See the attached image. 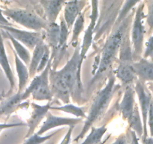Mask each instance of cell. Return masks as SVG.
I'll return each instance as SVG.
<instances>
[{
    "label": "cell",
    "mask_w": 153,
    "mask_h": 144,
    "mask_svg": "<svg viewBox=\"0 0 153 144\" xmlns=\"http://www.w3.org/2000/svg\"><path fill=\"white\" fill-rule=\"evenodd\" d=\"M80 42L75 47L71 58L59 70L51 68L49 74L50 86L53 98L64 104L74 103L81 105L85 103L83 86L81 79L83 63L80 62Z\"/></svg>",
    "instance_id": "cell-1"
},
{
    "label": "cell",
    "mask_w": 153,
    "mask_h": 144,
    "mask_svg": "<svg viewBox=\"0 0 153 144\" xmlns=\"http://www.w3.org/2000/svg\"><path fill=\"white\" fill-rule=\"evenodd\" d=\"M135 8L129 14V15L120 23H114L110 35L101 50V55L98 56V61H95L92 65V74L93 75L92 80L88 84L86 94H91L95 86H97L100 82H103L106 77L113 72V66L117 60L120 47L126 33L131 29Z\"/></svg>",
    "instance_id": "cell-2"
},
{
    "label": "cell",
    "mask_w": 153,
    "mask_h": 144,
    "mask_svg": "<svg viewBox=\"0 0 153 144\" xmlns=\"http://www.w3.org/2000/svg\"><path fill=\"white\" fill-rule=\"evenodd\" d=\"M107 82L104 87L97 92L96 95L92 101V105L89 108V114L83 124V128L76 138L73 140L74 142H78L84 138L87 132L91 129L94 124H96L105 115L107 109L109 108L111 101L113 100L115 94L121 89V85L117 84V77L113 74V71L109 75Z\"/></svg>",
    "instance_id": "cell-3"
},
{
    "label": "cell",
    "mask_w": 153,
    "mask_h": 144,
    "mask_svg": "<svg viewBox=\"0 0 153 144\" xmlns=\"http://www.w3.org/2000/svg\"><path fill=\"white\" fill-rule=\"evenodd\" d=\"M118 56L117 65L113 74L120 81L121 87L125 89L128 86L134 85L137 80L133 68L134 61L131 42V29L123 39Z\"/></svg>",
    "instance_id": "cell-4"
},
{
    "label": "cell",
    "mask_w": 153,
    "mask_h": 144,
    "mask_svg": "<svg viewBox=\"0 0 153 144\" xmlns=\"http://www.w3.org/2000/svg\"><path fill=\"white\" fill-rule=\"evenodd\" d=\"M144 2H140L135 8L134 16L131 27V42L133 52V59L134 62H137L143 57L144 49V39L146 35L144 19L146 14Z\"/></svg>",
    "instance_id": "cell-5"
},
{
    "label": "cell",
    "mask_w": 153,
    "mask_h": 144,
    "mask_svg": "<svg viewBox=\"0 0 153 144\" xmlns=\"http://www.w3.org/2000/svg\"><path fill=\"white\" fill-rule=\"evenodd\" d=\"M3 14L15 23L35 32H41L48 28L49 23L36 13L21 8H6Z\"/></svg>",
    "instance_id": "cell-6"
},
{
    "label": "cell",
    "mask_w": 153,
    "mask_h": 144,
    "mask_svg": "<svg viewBox=\"0 0 153 144\" xmlns=\"http://www.w3.org/2000/svg\"><path fill=\"white\" fill-rule=\"evenodd\" d=\"M0 29L9 33L14 39L32 50L38 44L45 42V30L41 32L26 31L17 29L14 26H0Z\"/></svg>",
    "instance_id": "cell-7"
},
{
    "label": "cell",
    "mask_w": 153,
    "mask_h": 144,
    "mask_svg": "<svg viewBox=\"0 0 153 144\" xmlns=\"http://www.w3.org/2000/svg\"><path fill=\"white\" fill-rule=\"evenodd\" d=\"M134 90L139 101V107L142 117L143 125V134L142 137H148V127H147V120L148 113L149 110L150 104L153 97L151 92L146 86V83H143L137 80L134 83Z\"/></svg>",
    "instance_id": "cell-8"
},
{
    "label": "cell",
    "mask_w": 153,
    "mask_h": 144,
    "mask_svg": "<svg viewBox=\"0 0 153 144\" xmlns=\"http://www.w3.org/2000/svg\"><path fill=\"white\" fill-rule=\"evenodd\" d=\"M52 102H48L45 105H40L35 102L31 103V107L32 108V112L30 117L27 120L28 132L25 137L28 138L35 133V131L39 126L42 120L47 117L48 112L51 111Z\"/></svg>",
    "instance_id": "cell-9"
},
{
    "label": "cell",
    "mask_w": 153,
    "mask_h": 144,
    "mask_svg": "<svg viewBox=\"0 0 153 144\" xmlns=\"http://www.w3.org/2000/svg\"><path fill=\"white\" fill-rule=\"evenodd\" d=\"M83 122V119L71 118V117H62L53 115L51 112H48L46 117V120L44 122L40 129L36 132L38 135H42L51 129L60 126H74Z\"/></svg>",
    "instance_id": "cell-10"
},
{
    "label": "cell",
    "mask_w": 153,
    "mask_h": 144,
    "mask_svg": "<svg viewBox=\"0 0 153 144\" xmlns=\"http://www.w3.org/2000/svg\"><path fill=\"white\" fill-rule=\"evenodd\" d=\"M135 97H136V92L134 90V85L128 86L124 89L123 99L118 108L123 119L127 120V122L131 117L134 111L135 106L137 105Z\"/></svg>",
    "instance_id": "cell-11"
},
{
    "label": "cell",
    "mask_w": 153,
    "mask_h": 144,
    "mask_svg": "<svg viewBox=\"0 0 153 144\" xmlns=\"http://www.w3.org/2000/svg\"><path fill=\"white\" fill-rule=\"evenodd\" d=\"M87 1H68L65 4L63 17L69 29L73 27L75 21L86 6Z\"/></svg>",
    "instance_id": "cell-12"
},
{
    "label": "cell",
    "mask_w": 153,
    "mask_h": 144,
    "mask_svg": "<svg viewBox=\"0 0 153 144\" xmlns=\"http://www.w3.org/2000/svg\"><path fill=\"white\" fill-rule=\"evenodd\" d=\"M60 34H59V43L58 51H57L56 56H55L54 59L52 62V66L51 68L53 70H57L59 65L60 64V62L63 59V57L65 56L67 52L68 47V39L69 31L70 29L68 28L67 24L64 20L63 16L60 17Z\"/></svg>",
    "instance_id": "cell-13"
},
{
    "label": "cell",
    "mask_w": 153,
    "mask_h": 144,
    "mask_svg": "<svg viewBox=\"0 0 153 144\" xmlns=\"http://www.w3.org/2000/svg\"><path fill=\"white\" fill-rule=\"evenodd\" d=\"M23 101V92H17L4 98L0 104V117H9L20 107L26 106V102Z\"/></svg>",
    "instance_id": "cell-14"
},
{
    "label": "cell",
    "mask_w": 153,
    "mask_h": 144,
    "mask_svg": "<svg viewBox=\"0 0 153 144\" xmlns=\"http://www.w3.org/2000/svg\"><path fill=\"white\" fill-rule=\"evenodd\" d=\"M133 68L138 80L143 83L153 82V62L142 57L134 62Z\"/></svg>",
    "instance_id": "cell-15"
},
{
    "label": "cell",
    "mask_w": 153,
    "mask_h": 144,
    "mask_svg": "<svg viewBox=\"0 0 153 144\" xmlns=\"http://www.w3.org/2000/svg\"><path fill=\"white\" fill-rule=\"evenodd\" d=\"M60 26L57 23H49L48 28L45 29V43L51 50V59H54L58 51L59 43Z\"/></svg>",
    "instance_id": "cell-16"
},
{
    "label": "cell",
    "mask_w": 153,
    "mask_h": 144,
    "mask_svg": "<svg viewBox=\"0 0 153 144\" xmlns=\"http://www.w3.org/2000/svg\"><path fill=\"white\" fill-rule=\"evenodd\" d=\"M0 66L4 71V73L10 83V89L8 93V95H10L12 93L13 90L15 88V77L7 56L6 50L4 45V38L1 33V31H0Z\"/></svg>",
    "instance_id": "cell-17"
},
{
    "label": "cell",
    "mask_w": 153,
    "mask_h": 144,
    "mask_svg": "<svg viewBox=\"0 0 153 144\" xmlns=\"http://www.w3.org/2000/svg\"><path fill=\"white\" fill-rule=\"evenodd\" d=\"M66 1H46L42 0L39 2V4L45 11L46 20L49 23H56V20L59 15L60 12L64 8Z\"/></svg>",
    "instance_id": "cell-18"
},
{
    "label": "cell",
    "mask_w": 153,
    "mask_h": 144,
    "mask_svg": "<svg viewBox=\"0 0 153 144\" xmlns=\"http://www.w3.org/2000/svg\"><path fill=\"white\" fill-rule=\"evenodd\" d=\"M13 52H14V55L16 71H17V74L18 76V91H17V92H23L25 89H26L27 83L30 79L29 68L17 56L14 50H13Z\"/></svg>",
    "instance_id": "cell-19"
},
{
    "label": "cell",
    "mask_w": 153,
    "mask_h": 144,
    "mask_svg": "<svg viewBox=\"0 0 153 144\" xmlns=\"http://www.w3.org/2000/svg\"><path fill=\"white\" fill-rule=\"evenodd\" d=\"M0 31H1V33H2L3 38H7V39H9L10 42H11V44H12L13 45V48H14L13 50H14V52L16 53L17 56L24 62V64L26 65V66H29V63H30L31 57H32L29 50H28L24 45H23L21 43H20L18 41H17L15 39H14L9 33H8L7 32H5V31L2 30V29H0Z\"/></svg>",
    "instance_id": "cell-20"
},
{
    "label": "cell",
    "mask_w": 153,
    "mask_h": 144,
    "mask_svg": "<svg viewBox=\"0 0 153 144\" xmlns=\"http://www.w3.org/2000/svg\"><path fill=\"white\" fill-rule=\"evenodd\" d=\"M46 48L47 45L45 43V42H43L38 44L33 50V53L31 57L30 63L29 65V72L30 78H34L36 76L38 66L40 65L42 57L45 54Z\"/></svg>",
    "instance_id": "cell-21"
},
{
    "label": "cell",
    "mask_w": 153,
    "mask_h": 144,
    "mask_svg": "<svg viewBox=\"0 0 153 144\" xmlns=\"http://www.w3.org/2000/svg\"><path fill=\"white\" fill-rule=\"evenodd\" d=\"M128 128L133 130L137 134L138 137L140 139L143 134V125L142 117H141L140 107L137 104L135 106L133 114L128 121Z\"/></svg>",
    "instance_id": "cell-22"
},
{
    "label": "cell",
    "mask_w": 153,
    "mask_h": 144,
    "mask_svg": "<svg viewBox=\"0 0 153 144\" xmlns=\"http://www.w3.org/2000/svg\"><path fill=\"white\" fill-rule=\"evenodd\" d=\"M107 131V128L106 127V125H103L99 127L92 126L88 136L80 144H100Z\"/></svg>",
    "instance_id": "cell-23"
},
{
    "label": "cell",
    "mask_w": 153,
    "mask_h": 144,
    "mask_svg": "<svg viewBox=\"0 0 153 144\" xmlns=\"http://www.w3.org/2000/svg\"><path fill=\"white\" fill-rule=\"evenodd\" d=\"M95 29V28H94L93 26L89 25L87 29L84 30V35H83V39L82 40V44L80 45V62L82 63L84 61L86 53L93 42Z\"/></svg>",
    "instance_id": "cell-24"
},
{
    "label": "cell",
    "mask_w": 153,
    "mask_h": 144,
    "mask_svg": "<svg viewBox=\"0 0 153 144\" xmlns=\"http://www.w3.org/2000/svg\"><path fill=\"white\" fill-rule=\"evenodd\" d=\"M84 107H78V106L74 105L72 104H64L62 106H51V110H54V111H59L61 112L66 113V114H72L74 116L75 118H80V119H86L87 115L85 112Z\"/></svg>",
    "instance_id": "cell-25"
},
{
    "label": "cell",
    "mask_w": 153,
    "mask_h": 144,
    "mask_svg": "<svg viewBox=\"0 0 153 144\" xmlns=\"http://www.w3.org/2000/svg\"><path fill=\"white\" fill-rule=\"evenodd\" d=\"M85 14L86 11H83L80 14L77 19L75 21L74 24L73 26V29H72V36L71 39L70 45H71L73 48H75L77 43L79 42V37L81 35L83 32H84V26H85Z\"/></svg>",
    "instance_id": "cell-26"
},
{
    "label": "cell",
    "mask_w": 153,
    "mask_h": 144,
    "mask_svg": "<svg viewBox=\"0 0 153 144\" xmlns=\"http://www.w3.org/2000/svg\"><path fill=\"white\" fill-rule=\"evenodd\" d=\"M140 2V1H130V0L124 1L115 23H122L129 15V14L133 11L134 8H136L137 5H138Z\"/></svg>",
    "instance_id": "cell-27"
},
{
    "label": "cell",
    "mask_w": 153,
    "mask_h": 144,
    "mask_svg": "<svg viewBox=\"0 0 153 144\" xmlns=\"http://www.w3.org/2000/svg\"><path fill=\"white\" fill-rule=\"evenodd\" d=\"M61 130L62 129H59V130L53 131V133L49 134L48 135H45V136H41V135H38L37 133H34L30 137L26 138V140L23 143V144H43L46 141L51 140L54 135L56 134L57 132Z\"/></svg>",
    "instance_id": "cell-28"
},
{
    "label": "cell",
    "mask_w": 153,
    "mask_h": 144,
    "mask_svg": "<svg viewBox=\"0 0 153 144\" xmlns=\"http://www.w3.org/2000/svg\"><path fill=\"white\" fill-rule=\"evenodd\" d=\"M144 3L147 7V14L146 15V19L148 30L146 31V35L149 37L153 33V1H144Z\"/></svg>",
    "instance_id": "cell-29"
},
{
    "label": "cell",
    "mask_w": 153,
    "mask_h": 144,
    "mask_svg": "<svg viewBox=\"0 0 153 144\" xmlns=\"http://www.w3.org/2000/svg\"><path fill=\"white\" fill-rule=\"evenodd\" d=\"M90 3L92 10H91V14L89 16V18H90L89 25L95 28L97 23H98V17H99V10H98L99 2L98 1H91Z\"/></svg>",
    "instance_id": "cell-30"
},
{
    "label": "cell",
    "mask_w": 153,
    "mask_h": 144,
    "mask_svg": "<svg viewBox=\"0 0 153 144\" xmlns=\"http://www.w3.org/2000/svg\"><path fill=\"white\" fill-rule=\"evenodd\" d=\"M144 45H145V50L143 57L153 62V34L149 37L148 40Z\"/></svg>",
    "instance_id": "cell-31"
},
{
    "label": "cell",
    "mask_w": 153,
    "mask_h": 144,
    "mask_svg": "<svg viewBox=\"0 0 153 144\" xmlns=\"http://www.w3.org/2000/svg\"><path fill=\"white\" fill-rule=\"evenodd\" d=\"M50 60H51V50H50L49 47L47 45L45 54H44L43 57H42L40 65L38 66V71H37V74H38V73L40 74V73H42V72L46 68L47 65H48V63H49Z\"/></svg>",
    "instance_id": "cell-32"
},
{
    "label": "cell",
    "mask_w": 153,
    "mask_h": 144,
    "mask_svg": "<svg viewBox=\"0 0 153 144\" xmlns=\"http://www.w3.org/2000/svg\"><path fill=\"white\" fill-rule=\"evenodd\" d=\"M125 134H126V139H127L128 144H140V138L138 137L137 134L133 130H131L130 128L128 127L126 128Z\"/></svg>",
    "instance_id": "cell-33"
},
{
    "label": "cell",
    "mask_w": 153,
    "mask_h": 144,
    "mask_svg": "<svg viewBox=\"0 0 153 144\" xmlns=\"http://www.w3.org/2000/svg\"><path fill=\"white\" fill-rule=\"evenodd\" d=\"M147 127H149V128L150 137H153V98L151 101L149 110Z\"/></svg>",
    "instance_id": "cell-34"
},
{
    "label": "cell",
    "mask_w": 153,
    "mask_h": 144,
    "mask_svg": "<svg viewBox=\"0 0 153 144\" xmlns=\"http://www.w3.org/2000/svg\"><path fill=\"white\" fill-rule=\"evenodd\" d=\"M74 128V126H71L68 128V130L66 132L65 135L59 144H71L72 140V132H73Z\"/></svg>",
    "instance_id": "cell-35"
},
{
    "label": "cell",
    "mask_w": 153,
    "mask_h": 144,
    "mask_svg": "<svg viewBox=\"0 0 153 144\" xmlns=\"http://www.w3.org/2000/svg\"><path fill=\"white\" fill-rule=\"evenodd\" d=\"M27 125L24 122H18V123H0V130H4L7 128H11L20 127V126Z\"/></svg>",
    "instance_id": "cell-36"
},
{
    "label": "cell",
    "mask_w": 153,
    "mask_h": 144,
    "mask_svg": "<svg viewBox=\"0 0 153 144\" xmlns=\"http://www.w3.org/2000/svg\"><path fill=\"white\" fill-rule=\"evenodd\" d=\"M0 26H13L11 22L8 20L5 15L3 14V10L0 8Z\"/></svg>",
    "instance_id": "cell-37"
},
{
    "label": "cell",
    "mask_w": 153,
    "mask_h": 144,
    "mask_svg": "<svg viewBox=\"0 0 153 144\" xmlns=\"http://www.w3.org/2000/svg\"><path fill=\"white\" fill-rule=\"evenodd\" d=\"M111 144H128L126 134H120L117 139L115 140L114 142L112 143Z\"/></svg>",
    "instance_id": "cell-38"
},
{
    "label": "cell",
    "mask_w": 153,
    "mask_h": 144,
    "mask_svg": "<svg viewBox=\"0 0 153 144\" xmlns=\"http://www.w3.org/2000/svg\"><path fill=\"white\" fill-rule=\"evenodd\" d=\"M142 144H153V137H141Z\"/></svg>",
    "instance_id": "cell-39"
},
{
    "label": "cell",
    "mask_w": 153,
    "mask_h": 144,
    "mask_svg": "<svg viewBox=\"0 0 153 144\" xmlns=\"http://www.w3.org/2000/svg\"><path fill=\"white\" fill-rule=\"evenodd\" d=\"M146 86L149 92H151L152 95H153V82H149L146 83Z\"/></svg>",
    "instance_id": "cell-40"
},
{
    "label": "cell",
    "mask_w": 153,
    "mask_h": 144,
    "mask_svg": "<svg viewBox=\"0 0 153 144\" xmlns=\"http://www.w3.org/2000/svg\"><path fill=\"white\" fill-rule=\"evenodd\" d=\"M5 98V92H2V93H0V101H2L4 98Z\"/></svg>",
    "instance_id": "cell-41"
},
{
    "label": "cell",
    "mask_w": 153,
    "mask_h": 144,
    "mask_svg": "<svg viewBox=\"0 0 153 144\" xmlns=\"http://www.w3.org/2000/svg\"><path fill=\"white\" fill-rule=\"evenodd\" d=\"M1 131H2V130H0V133H1Z\"/></svg>",
    "instance_id": "cell-42"
}]
</instances>
